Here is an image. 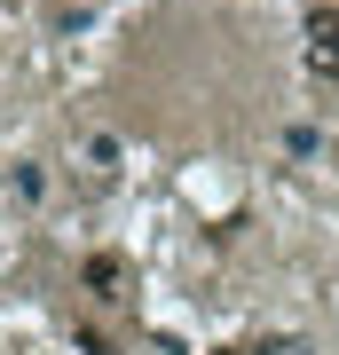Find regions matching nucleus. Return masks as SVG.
Listing matches in <instances>:
<instances>
[{
    "label": "nucleus",
    "instance_id": "nucleus-1",
    "mask_svg": "<svg viewBox=\"0 0 339 355\" xmlns=\"http://www.w3.org/2000/svg\"><path fill=\"white\" fill-rule=\"evenodd\" d=\"M300 64H308L315 87H339V0L308 8V24H300Z\"/></svg>",
    "mask_w": 339,
    "mask_h": 355
},
{
    "label": "nucleus",
    "instance_id": "nucleus-4",
    "mask_svg": "<svg viewBox=\"0 0 339 355\" xmlns=\"http://www.w3.org/2000/svg\"><path fill=\"white\" fill-rule=\"evenodd\" d=\"M252 355H300V347H292V340H268V347H252Z\"/></svg>",
    "mask_w": 339,
    "mask_h": 355
},
{
    "label": "nucleus",
    "instance_id": "nucleus-3",
    "mask_svg": "<svg viewBox=\"0 0 339 355\" xmlns=\"http://www.w3.org/2000/svg\"><path fill=\"white\" fill-rule=\"evenodd\" d=\"M0 198H40V166H8V174H0Z\"/></svg>",
    "mask_w": 339,
    "mask_h": 355
},
{
    "label": "nucleus",
    "instance_id": "nucleus-2",
    "mask_svg": "<svg viewBox=\"0 0 339 355\" xmlns=\"http://www.w3.org/2000/svg\"><path fill=\"white\" fill-rule=\"evenodd\" d=\"M79 292L103 300V308H119V300H126V261H119V253H95L87 268H79Z\"/></svg>",
    "mask_w": 339,
    "mask_h": 355
}]
</instances>
